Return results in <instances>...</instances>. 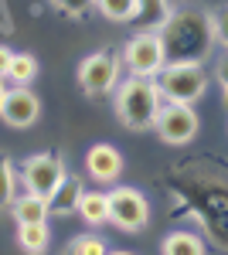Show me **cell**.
I'll list each match as a JSON object with an SVG mask.
<instances>
[{"mask_svg":"<svg viewBox=\"0 0 228 255\" xmlns=\"http://www.w3.org/2000/svg\"><path fill=\"white\" fill-rule=\"evenodd\" d=\"M157 34L167 65H205L218 44L208 10H174Z\"/></svg>","mask_w":228,"mask_h":255,"instance_id":"cell-1","label":"cell"},{"mask_svg":"<svg viewBox=\"0 0 228 255\" xmlns=\"http://www.w3.org/2000/svg\"><path fill=\"white\" fill-rule=\"evenodd\" d=\"M160 106H164V99H160V89H157L153 79L130 75L123 85H116V116H119V123L126 129H133V133L153 129Z\"/></svg>","mask_w":228,"mask_h":255,"instance_id":"cell-2","label":"cell"},{"mask_svg":"<svg viewBox=\"0 0 228 255\" xmlns=\"http://www.w3.org/2000/svg\"><path fill=\"white\" fill-rule=\"evenodd\" d=\"M153 82L160 89V99L177 106H194L208 92V72L201 65H164V72Z\"/></svg>","mask_w":228,"mask_h":255,"instance_id":"cell-3","label":"cell"},{"mask_svg":"<svg viewBox=\"0 0 228 255\" xmlns=\"http://www.w3.org/2000/svg\"><path fill=\"white\" fill-rule=\"evenodd\" d=\"M123 65L130 68V75H140V79H157L164 72V44H160V34L157 31H136L133 38L123 44Z\"/></svg>","mask_w":228,"mask_h":255,"instance_id":"cell-4","label":"cell"},{"mask_svg":"<svg viewBox=\"0 0 228 255\" xmlns=\"http://www.w3.org/2000/svg\"><path fill=\"white\" fill-rule=\"evenodd\" d=\"M119 68H123V61L113 51H95L78 65V85L89 96H109L119 85Z\"/></svg>","mask_w":228,"mask_h":255,"instance_id":"cell-5","label":"cell"},{"mask_svg":"<svg viewBox=\"0 0 228 255\" xmlns=\"http://www.w3.org/2000/svg\"><path fill=\"white\" fill-rule=\"evenodd\" d=\"M109 221L123 232H143L150 221V204L136 187H116L109 191Z\"/></svg>","mask_w":228,"mask_h":255,"instance_id":"cell-6","label":"cell"},{"mask_svg":"<svg viewBox=\"0 0 228 255\" xmlns=\"http://www.w3.org/2000/svg\"><path fill=\"white\" fill-rule=\"evenodd\" d=\"M157 136L171 146H184L198 136V113L191 106H177V102H164L160 113H157V123H153Z\"/></svg>","mask_w":228,"mask_h":255,"instance_id":"cell-7","label":"cell"},{"mask_svg":"<svg viewBox=\"0 0 228 255\" xmlns=\"http://www.w3.org/2000/svg\"><path fill=\"white\" fill-rule=\"evenodd\" d=\"M65 177L68 174H65V163L58 153H34L24 163V184H27V191H34L41 197H51Z\"/></svg>","mask_w":228,"mask_h":255,"instance_id":"cell-8","label":"cell"},{"mask_svg":"<svg viewBox=\"0 0 228 255\" xmlns=\"http://www.w3.org/2000/svg\"><path fill=\"white\" fill-rule=\"evenodd\" d=\"M38 116H41V99L31 92V85H14V89H7L3 106H0V119H3L7 126L27 129V126L38 123Z\"/></svg>","mask_w":228,"mask_h":255,"instance_id":"cell-9","label":"cell"},{"mask_svg":"<svg viewBox=\"0 0 228 255\" xmlns=\"http://www.w3.org/2000/svg\"><path fill=\"white\" fill-rule=\"evenodd\" d=\"M85 170L99 184H113L123 174V157H119V150L109 146V143H95L92 150L85 153Z\"/></svg>","mask_w":228,"mask_h":255,"instance_id":"cell-10","label":"cell"},{"mask_svg":"<svg viewBox=\"0 0 228 255\" xmlns=\"http://www.w3.org/2000/svg\"><path fill=\"white\" fill-rule=\"evenodd\" d=\"M171 14L174 10L167 0H136L133 24H136V31H160L171 20Z\"/></svg>","mask_w":228,"mask_h":255,"instance_id":"cell-11","label":"cell"},{"mask_svg":"<svg viewBox=\"0 0 228 255\" xmlns=\"http://www.w3.org/2000/svg\"><path fill=\"white\" fill-rule=\"evenodd\" d=\"M82 191H85V187H82V180H78V177H65V180H61V187H58L55 194L48 197V208H51L58 218L75 215V211H78V197H82Z\"/></svg>","mask_w":228,"mask_h":255,"instance_id":"cell-12","label":"cell"},{"mask_svg":"<svg viewBox=\"0 0 228 255\" xmlns=\"http://www.w3.org/2000/svg\"><path fill=\"white\" fill-rule=\"evenodd\" d=\"M48 242H51V232L44 221H17V245L27 255H44Z\"/></svg>","mask_w":228,"mask_h":255,"instance_id":"cell-13","label":"cell"},{"mask_svg":"<svg viewBox=\"0 0 228 255\" xmlns=\"http://www.w3.org/2000/svg\"><path fill=\"white\" fill-rule=\"evenodd\" d=\"M75 215H82V221H89V225H106L109 221V194H102V191H82Z\"/></svg>","mask_w":228,"mask_h":255,"instance_id":"cell-14","label":"cell"},{"mask_svg":"<svg viewBox=\"0 0 228 255\" xmlns=\"http://www.w3.org/2000/svg\"><path fill=\"white\" fill-rule=\"evenodd\" d=\"M10 211H14V218H17V221H44V218L51 215L48 197L34 194V191L17 194V197H14V204H10Z\"/></svg>","mask_w":228,"mask_h":255,"instance_id":"cell-15","label":"cell"},{"mask_svg":"<svg viewBox=\"0 0 228 255\" xmlns=\"http://www.w3.org/2000/svg\"><path fill=\"white\" fill-rule=\"evenodd\" d=\"M160 249H164V255H205V242L191 232H171Z\"/></svg>","mask_w":228,"mask_h":255,"instance_id":"cell-16","label":"cell"},{"mask_svg":"<svg viewBox=\"0 0 228 255\" xmlns=\"http://www.w3.org/2000/svg\"><path fill=\"white\" fill-rule=\"evenodd\" d=\"M7 79L14 82V85H31V82L38 79V58L27 55V51H14V61H10Z\"/></svg>","mask_w":228,"mask_h":255,"instance_id":"cell-17","label":"cell"},{"mask_svg":"<svg viewBox=\"0 0 228 255\" xmlns=\"http://www.w3.org/2000/svg\"><path fill=\"white\" fill-rule=\"evenodd\" d=\"M92 7L106 20H133L136 0H92Z\"/></svg>","mask_w":228,"mask_h":255,"instance_id":"cell-18","label":"cell"},{"mask_svg":"<svg viewBox=\"0 0 228 255\" xmlns=\"http://www.w3.org/2000/svg\"><path fill=\"white\" fill-rule=\"evenodd\" d=\"M14 197H17V177H14L10 160L0 157V208H10Z\"/></svg>","mask_w":228,"mask_h":255,"instance_id":"cell-19","label":"cell"},{"mask_svg":"<svg viewBox=\"0 0 228 255\" xmlns=\"http://www.w3.org/2000/svg\"><path fill=\"white\" fill-rule=\"evenodd\" d=\"M68 255H109V245L99 235H78V238H72Z\"/></svg>","mask_w":228,"mask_h":255,"instance_id":"cell-20","label":"cell"},{"mask_svg":"<svg viewBox=\"0 0 228 255\" xmlns=\"http://www.w3.org/2000/svg\"><path fill=\"white\" fill-rule=\"evenodd\" d=\"M211 24H215V38L222 41V48L228 51V3L211 14Z\"/></svg>","mask_w":228,"mask_h":255,"instance_id":"cell-21","label":"cell"},{"mask_svg":"<svg viewBox=\"0 0 228 255\" xmlns=\"http://www.w3.org/2000/svg\"><path fill=\"white\" fill-rule=\"evenodd\" d=\"M61 14H68V17H82L89 7H92V0H51Z\"/></svg>","mask_w":228,"mask_h":255,"instance_id":"cell-22","label":"cell"},{"mask_svg":"<svg viewBox=\"0 0 228 255\" xmlns=\"http://www.w3.org/2000/svg\"><path fill=\"white\" fill-rule=\"evenodd\" d=\"M215 79H218V85H222V96H225V106H228V55H222V58H218Z\"/></svg>","mask_w":228,"mask_h":255,"instance_id":"cell-23","label":"cell"},{"mask_svg":"<svg viewBox=\"0 0 228 255\" xmlns=\"http://www.w3.org/2000/svg\"><path fill=\"white\" fill-rule=\"evenodd\" d=\"M10 61H14V51L0 44V79H7V72H10Z\"/></svg>","mask_w":228,"mask_h":255,"instance_id":"cell-24","label":"cell"},{"mask_svg":"<svg viewBox=\"0 0 228 255\" xmlns=\"http://www.w3.org/2000/svg\"><path fill=\"white\" fill-rule=\"evenodd\" d=\"M3 96H7V85H3V79H0V106H3Z\"/></svg>","mask_w":228,"mask_h":255,"instance_id":"cell-25","label":"cell"},{"mask_svg":"<svg viewBox=\"0 0 228 255\" xmlns=\"http://www.w3.org/2000/svg\"><path fill=\"white\" fill-rule=\"evenodd\" d=\"M109 255H133V252H109Z\"/></svg>","mask_w":228,"mask_h":255,"instance_id":"cell-26","label":"cell"}]
</instances>
